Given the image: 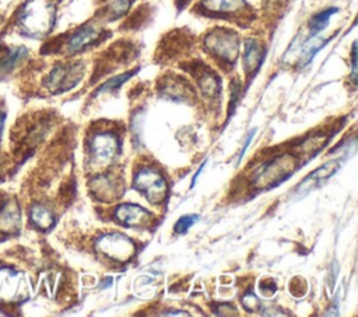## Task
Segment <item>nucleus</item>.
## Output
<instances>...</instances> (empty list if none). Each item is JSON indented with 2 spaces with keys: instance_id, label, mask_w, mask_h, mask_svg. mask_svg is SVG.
I'll return each instance as SVG.
<instances>
[{
  "instance_id": "f257e3e1",
  "label": "nucleus",
  "mask_w": 358,
  "mask_h": 317,
  "mask_svg": "<svg viewBox=\"0 0 358 317\" xmlns=\"http://www.w3.org/2000/svg\"><path fill=\"white\" fill-rule=\"evenodd\" d=\"M56 20V8L52 0H27L18 13L21 31L31 38L48 35Z\"/></svg>"
},
{
  "instance_id": "f03ea898",
  "label": "nucleus",
  "mask_w": 358,
  "mask_h": 317,
  "mask_svg": "<svg viewBox=\"0 0 358 317\" xmlns=\"http://www.w3.org/2000/svg\"><path fill=\"white\" fill-rule=\"evenodd\" d=\"M83 75L84 66L81 63H62L50 70L45 80V87L53 94H60L74 88Z\"/></svg>"
},
{
  "instance_id": "7ed1b4c3",
  "label": "nucleus",
  "mask_w": 358,
  "mask_h": 317,
  "mask_svg": "<svg viewBox=\"0 0 358 317\" xmlns=\"http://www.w3.org/2000/svg\"><path fill=\"white\" fill-rule=\"evenodd\" d=\"M295 162L289 155H281L266 163L255 176V184L260 189H271L284 182L294 170Z\"/></svg>"
},
{
  "instance_id": "20e7f679",
  "label": "nucleus",
  "mask_w": 358,
  "mask_h": 317,
  "mask_svg": "<svg viewBox=\"0 0 358 317\" xmlns=\"http://www.w3.org/2000/svg\"><path fill=\"white\" fill-rule=\"evenodd\" d=\"M95 249L102 256L122 263L127 261L136 250L133 240L120 232H110L102 235L96 240Z\"/></svg>"
},
{
  "instance_id": "39448f33",
  "label": "nucleus",
  "mask_w": 358,
  "mask_h": 317,
  "mask_svg": "<svg viewBox=\"0 0 358 317\" xmlns=\"http://www.w3.org/2000/svg\"><path fill=\"white\" fill-rule=\"evenodd\" d=\"M206 47L227 63H234L238 56V36L229 29H214L204 39Z\"/></svg>"
},
{
  "instance_id": "423d86ee",
  "label": "nucleus",
  "mask_w": 358,
  "mask_h": 317,
  "mask_svg": "<svg viewBox=\"0 0 358 317\" xmlns=\"http://www.w3.org/2000/svg\"><path fill=\"white\" fill-rule=\"evenodd\" d=\"M134 189L141 191L145 198L152 204H159L168 191L165 179L154 169L144 168L137 172L133 180Z\"/></svg>"
},
{
  "instance_id": "0eeeda50",
  "label": "nucleus",
  "mask_w": 358,
  "mask_h": 317,
  "mask_svg": "<svg viewBox=\"0 0 358 317\" xmlns=\"http://www.w3.org/2000/svg\"><path fill=\"white\" fill-rule=\"evenodd\" d=\"M90 149L98 165H108L119 154V138L113 133H98L92 137Z\"/></svg>"
},
{
  "instance_id": "6e6552de",
  "label": "nucleus",
  "mask_w": 358,
  "mask_h": 317,
  "mask_svg": "<svg viewBox=\"0 0 358 317\" xmlns=\"http://www.w3.org/2000/svg\"><path fill=\"white\" fill-rule=\"evenodd\" d=\"M102 31L94 24H85L78 28L67 40L66 49L69 53H78L85 47L91 46L101 38Z\"/></svg>"
},
{
  "instance_id": "1a4fd4ad",
  "label": "nucleus",
  "mask_w": 358,
  "mask_h": 317,
  "mask_svg": "<svg viewBox=\"0 0 358 317\" xmlns=\"http://www.w3.org/2000/svg\"><path fill=\"white\" fill-rule=\"evenodd\" d=\"M113 216L122 225L140 226V225H144L150 219V212L137 204L126 202V204H120L115 209Z\"/></svg>"
},
{
  "instance_id": "9d476101",
  "label": "nucleus",
  "mask_w": 358,
  "mask_h": 317,
  "mask_svg": "<svg viewBox=\"0 0 358 317\" xmlns=\"http://www.w3.org/2000/svg\"><path fill=\"white\" fill-rule=\"evenodd\" d=\"M21 226V211L18 202L13 198L4 201L0 207V232L15 233Z\"/></svg>"
},
{
  "instance_id": "9b49d317",
  "label": "nucleus",
  "mask_w": 358,
  "mask_h": 317,
  "mask_svg": "<svg viewBox=\"0 0 358 317\" xmlns=\"http://www.w3.org/2000/svg\"><path fill=\"white\" fill-rule=\"evenodd\" d=\"M91 189L99 200H106V201L116 200L119 197V194L122 193V190L116 184V182L108 176H101V177H96L95 180H92Z\"/></svg>"
},
{
  "instance_id": "f8f14e48",
  "label": "nucleus",
  "mask_w": 358,
  "mask_h": 317,
  "mask_svg": "<svg viewBox=\"0 0 358 317\" xmlns=\"http://www.w3.org/2000/svg\"><path fill=\"white\" fill-rule=\"evenodd\" d=\"M263 59V50L257 40L248 39L245 42V52H243V66L246 73L255 71Z\"/></svg>"
},
{
  "instance_id": "ddd939ff",
  "label": "nucleus",
  "mask_w": 358,
  "mask_h": 317,
  "mask_svg": "<svg viewBox=\"0 0 358 317\" xmlns=\"http://www.w3.org/2000/svg\"><path fill=\"white\" fill-rule=\"evenodd\" d=\"M161 92L173 101H185L192 95V88L182 80H166L161 87Z\"/></svg>"
},
{
  "instance_id": "4468645a",
  "label": "nucleus",
  "mask_w": 358,
  "mask_h": 317,
  "mask_svg": "<svg viewBox=\"0 0 358 317\" xmlns=\"http://www.w3.org/2000/svg\"><path fill=\"white\" fill-rule=\"evenodd\" d=\"M201 6L204 10L211 13L229 14L239 11L246 7L245 0H201Z\"/></svg>"
},
{
  "instance_id": "2eb2a0df",
  "label": "nucleus",
  "mask_w": 358,
  "mask_h": 317,
  "mask_svg": "<svg viewBox=\"0 0 358 317\" xmlns=\"http://www.w3.org/2000/svg\"><path fill=\"white\" fill-rule=\"evenodd\" d=\"M327 39L320 38L319 35L310 36L308 40L301 43V56H299V66L303 67L310 63V60L315 57V54L326 45Z\"/></svg>"
},
{
  "instance_id": "dca6fc26",
  "label": "nucleus",
  "mask_w": 358,
  "mask_h": 317,
  "mask_svg": "<svg viewBox=\"0 0 358 317\" xmlns=\"http://www.w3.org/2000/svg\"><path fill=\"white\" fill-rule=\"evenodd\" d=\"M338 11V8L336 7H330L326 10H322L319 13H316L310 20H309V34L310 36L313 35H319V32H322L330 22L331 15H334Z\"/></svg>"
},
{
  "instance_id": "f3484780",
  "label": "nucleus",
  "mask_w": 358,
  "mask_h": 317,
  "mask_svg": "<svg viewBox=\"0 0 358 317\" xmlns=\"http://www.w3.org/2000/svg\"><path fill=\"white\" fill-rule=\"evenodd\" d=\"M29 216H31V221L34 225H36V228L42 229V230H46L49 229L53 223H55V218H53V214L43 205L41 204H36L31 208V212H29Z\"/></svg>"
},
{
  "instance_id": "a211bd4d",
  "label": "nucleus",
  "mask_w": 358,
  "mask_h": 317,
  "mask_svg": "<svg viewBox=\"0 0 358 317\" xmlns=\"http://www.w3.org/2000/svg\"><path fill=\"white\" fill-rule=\"evenodd\" d=\"M199 84H200L201 92L208 98H215L220 94V78L211 71L201 73L199 78Z\"/></svg>"
},
{
  "instance_id": "6ab92c4d",
  "label": "nucleus",
  "mask_w": 358,
  "mask_h": 317,
  "mask_svg": "<svg viewBox=\"0 0 358 317\" xmlns=\"http://www.w3.org/2000/svg\"><path fill=\"white\" fill-rule=\"evenodd\" d=\"M338 166H340L338 161H330V162L322 165L320 168H317L316 170L310 172L302 183H310V184L313 183L315 184V182H322V180L330 177L338 169Z\"/></svg>"
},
{
  "instance_id": "aec40b11",
  "label": "nucleus",
  "mask_w": 358,
  "mask_h": 317,
  "mask_svg": "<svg viewBox=\"0 0 358 317\" xmlns=\"http://www.w3.org/2000/svg\"><path fill=\"white\" fill-rule=\"evenodd\" d=\"M130 6L131 0H110L103 8V15L109 21L117 20L130 8Z\"/></svg>"
},
{
  "instance_id": "412c9836",
  "label": "nucleus",
  "mask_w": 358,
  "mask_h": 317,
  "mask_svg": "<svg viewBox=\"0 0 358 317\" xmlns=\"http://www.w3.org/2000/svg\"><path fill=\"white\" fill-rule=\"evenodd\" d=\"M137 73V70H131V71H127V73H123V74H119V75H115L112 78H109L108 81H105L98 89H96V94H103V92H109V91H113L116 88H119L122 84H124L129 78H131L134 74Z\"/></svg>"
},
{
  "instance_id": "4be33fe9",
  "label": "nucleus",
  "mask_w": 358,
  "mask_h": 317,
  "mask_svg": "<svg viewBox=\"0 0 358 317\" xmlns=\"http://www.w3.org/2000/svg\"><path fill=\"white\" fill-rule=\"evenodd\" d=\"M199 219V215H196V214H189V215H183V216H180L178 221H176V223H175V226H173V229H175V232L176 233H179V235H183V233H186L187 230H189V228L190 226H193L194 223H196V221Z\"/></svg>"
},
{
  "instance_id": "5701e85b",
  "label": "nucleus",
  "mask_w": 358,
  "mask_h": 317,
  "mask_svg": "<svg viewBox=\"0 0 358 317\" xmlns=\"http://www.w3.org/2000/svg\"><path fill=\"white\" fill-rule=\"evenodd\" d=\"M242 304L246 310L249 311H257L260 309V300L256 295L253 293H246L242 299Z\"/></svg>"
},
{
  "instance_id": "b1692460",
  "label": "nucleus",
  "mask_w": 358,
  "mask_h": 317,
  "mask_svg": "<svg viewBox=\"0 0 358 317\" xmlns=\"http://www.w3.org/2000/svg\"><path fill=\"white\" fill-rule=\"evenodd\" d=\"M351 78L354 82H357V43H352V52H351Z\"/></svg>"
},
{
  "instance_id": "393cba45",
  "label": "nucleus",
  "mask_w": 358,
  "mask_h": 317,
  "mask_svg": "<svg viewBox=\"0 0 358 317\" xmlns=\"http://www.w3.org/2000/svg\"><path fill=\"white\" fill-rule=\"evenodd\" d=\"M255 131H256V130H252V131L249 133V135H248V138H246V141H245V144H243V147H242V149H241V152H239V161L243 158L245 151H246V148L249 147V142L252 141V138H253V135H255Z\"/></svg>"
},
{
  "instance_id": "a878e982",
  "label": "nucleus",
  "mask_w": 358,
  "mask_h": 317,
  "mask_svg": "<svg viewBox=\"0 0 358 317\" xmlns=\"http://www.w3.org/2000/svg\"><path fill=\"white\" fill-rule=\"evenodd\" d=\"M6 112H1L0 110V141H1V137H3V128H4V121H6Z\"/></svg>"
},
{
  "instance_id": "bb28decb",
  "label": "nucleus",
  "mask_w": 358,
  "mask_h": 317,
  "mask_svg": "<svg viewBox=\"0 0 358 317\" xmlns=\"http://www.w3.org/2000/svg\"><path fill=\"white\" fill-rule=\"evenodd\" d=\"M164 316H189V313H186V311H166V313H164Z\"/></svg>"
},
{
  "instance_id": "cd10ccee",
  "label": "nucleus",
  "mask_w": 358,
  "mask_h": 317,
  "mask_svg": "<svg viewBox=\"0 0 358 317\" xmlns=\"http://www.w3.org/2000/svg\"><path fill=\"white\" fill-rule=\"evenodd\" d=\"M204 165H206V162H204V163H203V165H201V166H200V168H199V170H197V172H196V175H194V177H193V182H192V186H193V184H194V183H196V180H197V177H199V175H200V172H201V170H203V169H204Z\"/></svg>"
}]
</instances>
